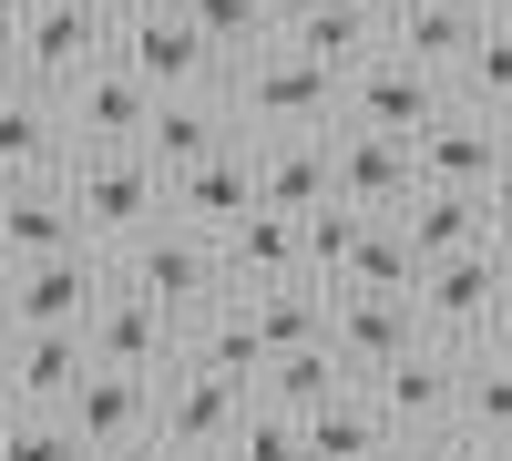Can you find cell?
Instances as JSON below:
<instances>
[{
    "label": "cell",
    "mask_w": 512,
    "mask_h": 461,
    "mask_svg": "<svg viewBox=\"0 0 512 461\" xmlns=\"http://www.w3.org/2000/svg\"><path fill=\"white\" fill-rule=\"evenodd\" d=\"M226 123H236V144H267V134H338V113H349V82L318 72L297 41H267V52H246L226 72Z\"/></svg>",
    "instance_id": "6da1fadb"
},
{
    "label": "cell",
    "mask_w": 512,
    "mask_h": 461,
    "mask_svg": "<svg viewBox=\"0 0 512 461\" xmlns=\"http://www.w3.org/2000/svg\"><path fill=\"white\" fill-rule=\"evenodd\" d=\"M52 185L72 195L82 246H103V257H123L134 236H154L164 216H175V195H164V175L144 164V144H72V164Z\"/></svg>",
    "instance_id": "7a4b0ae2"
},
{
    "label": "cell",
    "mask_w": 512,
    "mask_h": 461,
    "mask_svg": "<svg viewBox=\"0 0 512 461\" xmlns=\"http://www.w3.org/2000/svg\"><path fill=\"white\" fill-rule=\"evenodd\" d=\"M113 277L134 287V298H154L164 318H205V308L226 298L216 236H195V226H175V216H164L154 236H134V246H123V257H113Z\"/></svg>",
    "instance_id": "3957f363"
},
{
    "label": "cell",
    "mask_w": 512,
    "mask_h": 461,
    "mask_svg": "<svg viewBox=\"0 0 512 461\" xmlns=\"http://www.w3.org/2000/svg\"><path fill=\"white\" fill-rule=\"evenodd\" d=\"M113 41H123V21L103 11V0H31L21 11V82L62 103L93 62H113Z\"/></svg>",
    "instance_id": "277c9868"
},
{
    "label": "cell",
    "mask_w": 512,
    "mask_h": 461,
    "mask_svg": "<svg viewBox=\"0 0 512 461\" xmlns=\"http://www.w3.org/2000/svg\"><path fill=\"white\" fill-rule=\"evenodd\" d=\"M113 62L144 82L154 103H195V93H226V52L205 41L185 11H154V21H123V41H113Z\"/></svg>",
    "instance_id": "5b68a950"
},
{
    "label": "cell",
    "mask_w": 512,
    "mask_h": 461,
    "mask_svg": "<svg viewBox=\"0 0 512 461\" xmlns=\"http://www.w3.org/2000/svg\"><path fill=\"white\" fill-rule=\"evenodd\" d=\"M502 308H512V287H502V257H492V246L420 267V339H441V349H492Z\"/></svg>",
    "instance_id": "8992f818"
},
{
    "label": "cell",
    "mask_w": 512,
    "mask_h": 461,
    "mask_svg": "<svg viewBox=\"0 0 512 461\" xmlns=\"http://www.w3.org/2000/svg\"><path fill=\"white\" fill-rule=\"evenodd\" d=\"M103 298H113V257L72 246V257H41V267L0 277V328H93Z\"/></svg>",
    "instance_id": "52a82bcc"
},
{
    "label": "cell",
    "mask_w": 512,
    "mask_h": 461,
    "mask_svg": "<svg viewBox=\"0 0 512 461\" xmlns=\"http://www.w3.org/2000/svg\"><path fill=\"white\" fill-rule=\"evenodd\" d=\"M246 390L236 380H216V369H195V359H175L154 380V441L164 451H185V461H216L226 441H236V421H246Z\"/></svg>",
    "instance_id": "ba28073f"
},
{
    "label": "cell",
    "mask_w": 512,
    "mask_h": 461,
    "mask_svg": "<svg viewBox=\"0 0 512 461\" xmlns=\"http://www.w3.org/2000/svg\"><path fill=\"white\" fill-rule=\"evenodd\" d=\"M359 390L379 400V421H390L400 441H420V431H451V410H461V349L420 339V349H400L390 369H369Z\"/></svg>",
    "instance_id": "9c48e42d"
},
{
    "label": "cell",
    "mask_w": 512,
    "mask_h": 461,
    "mask_svg": "<svg viewBox=\"0 0 512 461\" xmlns=\"http://www.w3.org/2000/svg\"><path fill=\"white\" fill-rule=\"evenodd\" d=\"M82 380H93L82 328H0V400L11 410H62Z\"/></svg>",
    "instance_id": "30bf717a"
},
{
    "label": "cell",
    "mask_w": 512,
    "mask_h": 461,
    "mask_svg": "<svg viewBox=\"0 0 512 461\" xmlns=\"http://www.w3.org/2000/svg\"><path fill=\"white\" fill-rule=\"evenodd\" d=\"M441 113H451V82H441V72H420V62H400V52H379L369 72H349V113H338V123H369V134L420 144Z\"/></svg>",
    "instance_id": "8fae6325"
},
{
    "label": "cell",
    "mask_w": 512,
    "mask_h": 461,
    "mask_svg": "<svg viewBox=\"0 0 512 461\" xmlns=\"http://www.w3.org/2000/svg\"><path fill=\"white\" fill-rule=\"evenodd\" d=\"M62 421H72V441L93 451V461H113V451L154 441V380H144V369H103L93 359V380L62 400Z\"/></svg>",
    "instance_id": "7c38bea8"
},
{
    "label": "cell",
    "mask_w": 512,
    "mask_h": 461,
    "mask_svg": "<svg viewBox=\"0 0 512 461\" xmlns=\"http://www.w3.org/2000/svg\"><path fill=\"white\" fill-rule=\"evenodd\" d=\"M82 339H93L103 369H144V380H164V369L185 359V318H164L154 298H134V287L113 277V298L93 308V328H82Z\"/></svg>",
    "instance_id": "4fadbf2b"
},
{
    "label": "cell",
    "mask_w": 512,
    "mask_h": 461,
    "mask_svg": "<svg viewBox=\"0 0 512 461\" xmlns=\"http://www.w3.org/2000/svg\"><path fill=\"white\" fill-rule=\"evenodd\" d=\"M502 154H512V134H502V123H482V113H461V103L410 144V164H420V185H431V195H492Z\"/></svg>",
    "instance_id": "5bb4252c"
},
{
    "label": "cell",
    "mask_w": 512,
    "mask_h": 461,
    "mask_svg": "<svg viewBox=\"0 0 512 461\" xmlns=\"http://www.w3.org/2000/svg\"><path fill=\"white\" fill-rule=\"evenodd\" d=\"M246 154H256V205H277V216H308L338 195V134H267Z\"/></svg>",
    "instance_id": "9a60e30c"
},
{
    "label": "cell",
    "mask_w": 512,
    "mask_h": 461,
    "mask_svg": "<svg viewBox=\"0 0 512 461\" xmlns=\"http://www.w3.org/2000/svg\"><path fill=\"white\" fill-rule=\"evenodd\" d=\"M216 267H226V298H256V287H287V277H308V246H297V216H277V205L236 216V226L216 236Z\"/></svg>",
    "instance_id": "2e32d148"
},
{
    "label": "cell",
    "mask_w": 512,
    "mask_h": 461,
    "mask_svg": "<svg viewBox=\"0 0 512 461\" xmlns=\"http://www.w3.org/2000/svg\"><path fill=\"white\" fill-rule=\"evenodd\" d=\"M338 195L359 205V216H400L420 195V164L400 134H369V123H338Z\"/></svg>",
    "instance_id": "e0dca14e"
},
{
    "label": "cell",
    "mask_w": 512,
    "mask_h": 461,
    "mask_svg": "<svg viewBox=\"0 0 512 461\" xmlns=\"http://www.w3.org/2000/svg\"><path fill=\"white\" fill-rule=\"evenodd\" d=\"M62 164H72V123H62V103L31 93V82H21V93H0V175H11V185H52Z\"/></svg>",
    "instance_id": "ac0fdd59"
},
{
    "label": "cell",
    "mask_w": 512,
    "mask_h": 461,
    "mask_svg": "<svg viewBox=\"0 0 512 461\" xmlns=\"http://www.w3.org/2000/svg\"><path fill=\"white\" fill-rule=\"evenodd\" d=\"M62 123H72V144H144V123H154V93L123 62H93L62 93Z\"/></svg>",
    "instance_id": "d6986e66"
},
{
    "label": "cell",
    "mask_w": 512,
    "mask_h": 461,
    "mask_svg": "<svg viewBox=\"0 0 512 461\" xmlns=\"http://www.w3.org/2000/svg\"><path fill=\"white\" fill-rule=\"evenodd\" d=\"M328 339L369 380V369H390L400 349H420V298H349V287H338L328 298Z\"/></svg>",
    "instance_id": "ffe728a7"
},
{
    "label": "cell",
    "mask_w": 512,
    "mask_h": 461,
    "mask_svg": "<svg viewBox=\"0 0 512 461\" xmlns=\"http://www.w3.org/2000/svg\"><path fill=\"white\" fill-rule=\"evenodd\" d=\"M164 195H175V226L226 236L236 216H256V154H246V144H226V154H205L195 175H175Z\"/></svg>",
    "instance_id": "44dd1931"
},
{
    "label": "cell",
    "mask_w": 512,
    "mask_h": 461,
    "mask_svg": "<svg viewBox=\"0 0 512 461\" xmlns=\"http://www.w3.org/2000/svg\"><path fill=\"white\" fill-rule=\"evenodd\" d=\"M482 31H492V21H482V11H461V0H400V11H390V52L451 82L461 62H472V41H482Z\"/></svg>",
    "instance_id": "7402d4cb"
},
{
    "label": "cell",
    "mask_w": 512,
    "mask_h": 461,
    "mask_svg": "<svg viewBox=\"0 0 512 461\" xmlns=\"http://www.w3.org/2000/svg\"><path fill=\"white\" fill-rule=\"evenodd\" d=\"M185 359L195 369H216V380H236L246 400L256 390H267V339H256V318H246V298H216V308H205V318H185Z\"/></svg>",
    "instance_id": "603a6c76"
},
{
    "label": "cell",
    "mask_w": 512,
    "mask_h": 461,
    "mask_svg": "<svg viewBox=\"0 0 512 461\" xmlns=\"http://www.w3.org/2000/svg\"><path fill=\"white\" fill-rule=\"evenodd\" d=\"M287 41H297L318 72L349 82V72H369L379 52H390V11H379V0H328V11H318V21H297Z\"/></svg>",
    "instance_id": "cb8c5ba5"
},
{
    "label": "cell",
    "mask_w": 512,
    "mask_h": 461,
    "mask_svg": "<svg viewBox=\"0 0 512 461\" xmlns=\"http://www.w3.org/2000/svg\"><path fill=\"white\" fill-rule=\"evenodd\" d=\"M82 246V216L62 185H21L11 205H0V277L11 267H41V257H72Z\"/></svg>",
    "instance_id": "d4e9b609"
},
{
    "label": "cell",
    "mask_w": 512,
    "mask_h": 461,
    "mask_svg": "<svg viewBox=\"0 0 512 461\" xmlns=\"http://www.w3.org/2000/svg\"><path fill=\"white\" fill-rule=\"evenodd\" d=\"M226 144H236V123H226L216 93H195V103H154V123H144V164H154L164 185L195 175V164H205V154H226Z\"/></svg>",
    "instance_id": "484cf974"
},
{
    "label": "cell",
    "mask_w": 512,
    "mask_h": 461,
    "mask_svg": "<svg viewBox=\"0 0 512 461\" xmlns=\"http://www.w3.org/2000/svg\"><path fill=\"white\" fill-rule=\"evenodd\" d=\"M400 236H410L420 267H441V257H472V246H492V216H482V195H431V185H420V195L400 205Z\"/></svg>",
    "instance_id": "4316f807"
},
{
    "label": "cell",
    "mask_w": 512,
    "mask_h": 461,
    "mask_svg": "<svg viewBox=\"0 0 512 461\" xmlns=\"http://www.w3.org/2000/svg\"><path fill=\"white\" fill-rule=\"evenodd\" d=\"M461 441L512 451V349H461V410H451Z\"/></svg>",
    "instance_id": "83f0119b"
},
{
    "label": "cell",
    "mask_w": 512,
    "mask_h": 461,
    "mask_svg": "<svg viewBox=\"0 0 512 461\" xmlns=\"http://www.w3.org/2000/svg\"><path fill=\"white\" fill-rule=\"evenodd\" d=\"M349 390H359V369L338 359V339H318V349L277 359V369H267V390H256V400H267V410H287V421H318V410H328V400H349Z\"/></svg>",
    "instance_id": "f1b7e54d"
},
{
    "label": "cell",
    "mask_w": 512,
    "mask_h": 461,
    "mask_svg": "<svg viewBox=\"0 0 512 461\" xmlns=\"http://www.w3.org/2000/svg\"><path fill=\"white\" fill-rule=\"evenodd\" d=\"M308 431V461H400V431L379 421V400L349 390V400H328L318 421H297Z\"/></svg>",
    "instance_id": "f546056e"
},
{
    "label": "cell",
    "mask_w": 512,
    "mask_h": 461,
    "mask_svg": "<svg viewBox=\"0 0 512 461\" xmlns=\"http://www.w3.org/2000/svg\"><path fill=\"white\" fill-rule=\"evenodd\" d=\"M246 318H256V339H267V359H297V349H318V339H328V287H318V277L256 287Z\"/></svg>",
    "instance_id": "4dcf8cb0"
},
{
    "label": "cell",
    "mask_w": 512,
    "mask_h": 461,
    "mask_svg": "<svg viewBox=\"0 0 512 461\" xmlns=\"http://www.w3.org/2000/svg\"><path fill=\"white\" fill-rule=\"evenodd\" d=\"M349 298H420V257H410V236H400V216H379L369 236H359V257H349ZM328 287V298H338Z\"/></svg>",
    "instance_id": "1f68e13d"
},
{
    "label": "cell",
    "mask_w": 512,
    "mask_h": 461,
    "mask_svg": "<svg viewBox=\"0 0 512 461\" xmlns=\"http://www.w3.org/2000/svg\"><path fill=\"white\" fill-rule=\"evenodd\" d=\"M451 103L482 113V123H512V21H492V31L472 41V62L451 72Z\"/></svg>",
    "instance_id": "d6a6232c"
},
{
    "label": "cell",
    "mask_w": 512,
    "mask_h": 461,
    "mask_svg": "<svg viewBox=\"0 0 512 461\" xmlns=\"http://www.w3.org/2000/svg\"><path fill=\"white\" fill-rule=\"evenodd\" d=\"M379 216H359L349 195H328V205H308V216H297V246H308V277L318 287H338L349 277V257H359V236H369Z\"/></svg>",
    "instance_id": "836d02e7"
},
{
    "label": "cell",
    "mask_w": 512,
    "mask_h": 461,
    "mask_svg": "<svg viewBox=\"0 0 512 461\" xmlns=\"http://www.w3.org/2000/svg\"><path fill=\"white\" fill-rule=\"evenodd\" d=\"M175 11H185V21L205 31V41H216L226 62H246V52H267V41H277L267 0H175Z\"/></svg>",
    "instance_id": "e575fe53"
},
{
    "label": "cell",
    "mask_w": 512,
    "mask_h": 461,
    "mask_svg": "<svg viewBox=\"0 0 512 461\" xmlns=\"http://www.w3.org/2000/svg\"><path fill=\"white\" fill-rule=\"evenodd\" d=\"M0 461H93L72 441L62 410H11V431H0Z\"/></svg>",
    "instance_id": "d590c367"
},
{
    "label": "cell",
    "mask_w": 512,
    "mask_h": 461,
    "mask_svg": "<svg viewBox=\"0 0 512 461\" xmlns=\"http://www.w3.org/2000/svg\"><path fill=\"white\" fill-rule=\"evenodd\" d=\"M226 461H308V431H297L287 410H267V400H256L246 421H236V441H226Z\"/></svg>",
    "instance_id": "8d00e7d4"
},
{
    "label": "cell",
    "mask_w": 512,
    "mask_h": 461,
    "mask_svg": "<svg viewBox=\"0 0 512 461\" xmlns=\"http://www.w3.org/2000/svg\"><path fill=\"white\" fill-rule=\"evenodd\" d=\"M400 461H482V441H461V431H420V441H400Z\"/></svg>",
    "instance_id": "74e56055"
},
{
    "label": "cell",
    "mask_w": 512,
    "mask_h": 461,
    "mask_svg": "<svg viewBox=\"0 0 512 461\" xmlns=\"http://www.w3.org/2000/svg\"><path fill=\"white\" fill-rule=\"evenodd\" d=\"M482 216H492V236H512V154H502V175H492V195H482Z\"/></svg>",
    "instance_id": "f35d334b"
},
{
    "label": "cell",
    "mask_w": 512,
    "mask_h": 461,
    "mask_svg": "<svg viewBox=\"0 0 512 461\" xmlns=\"http://www.w3.org/2000/svg\"><path fill=\"white\" fill-rule=\"evenodd\" d=\"M318 11H328V0H267V21H277V41H287L297 21H318Z\"/></svg>",
    "instance_id": "ab89813d"
},
{
    "label": "cell",
    "mask_w": 512,
    "mask_h": 461,
    "mask_svg": "<svg viewBox=\"0 0 512 461\" xmlns=\"http://www.w3.org/2000/svg\"><path fill=\"white\" fill-rule=\"evenodd\" d=\"M0 93H21V31H0Z\"/></svg>",
    "instance_id": "60d3db41"
},
{
    "label": "cell",
    "mask_w": 512,
    "mask_h": 461,
    "mask_svg": "<svg viewBox=\"0 0 512 461\" xmlns=\"http://www.w3.org/2000/svg\"><path fill=\"white\" fill-rule=\"evenodd\" d=\"M113 21H154V11H175V0H103Z\"/></svg>",
    "instance_id": "b9f144b4"
},
{
    "label": "cell",
    "mask_w": 512,
    "mask_h": 461,
    "mask_svg": "<svg viewBox=\"0 0 512 461\" xmlns=\"http://www.w3.org/2000/svg\"><path fill=\"white\" fill-rule=\"evenodd\" d=\"M113 461H185V451H164V441H134V451H113Z\"/></svg>",
    "instance_id": "7bdbcfd3"
},
{
    "label": "cell",
    "mask_w": 512,
    "mask_h": 461,
    "mask_svg": "<svg viewBox=\"0 0 512 461\" xmlns=\"http://www.w3.org/2000/svg\"><path fill=\"white\" fill-rule=\"evenodd\" d=\"M461 11H482V21H512V0H461Z\"/></svg>",
    "instance_id": "ee69618b"
},
{
    "label": "cell",
    "mask_w": 512,
    "mask_h": 461,
    "mask_svg": "<svg viewBox=\"0 0 512 461\" xmlns=\"http://www.w3.org/2000/svg\"><path fill=\"white\" fill-rule=\"evenodd\" d=\"M21 11H31V0H0V31H21Z\"/></svg>",
    "instance_id": "f6af8a7d"
},
{
    "label": "cell",
    "mask_w": 512,
    "mask_h": 461,
    "mask_svg": "<svg viewBox=\"0 0 512 461\" xmlns=\"http://www.w3.org/2000/svg\"><path fill=\"white\" fill-rule=\"evenodd\" d=\"M492 257H502V287H512V236H492Z\"/></svg>",
    "instance_id": "bcb514c9"
},
{
    "label": "cell",
    "mask_w": 512,
    "mask_h": 461,
    "mask_svg": "<svg viewBox=\"0 0 512 461\" xmlns=\"http://www.w3.org/2000/svg\"><path fill=\"white\" fill-rule=\"evenodd\" d=\"M492 349H512V308H502V328H492Z\"/></svg>",
    "instance_id": "7dc6e473"
},
{
    "label": "cell",
    "mask_w": 512,
    "mask_h": 461,
    "mask_svg": "<svg viewBox=\"0 0 512 461\" xmlns=\"http://www.w3.org/2000/svg\"><path fill=\"white\" fill-rule=\"evenodd\" d=\"M11 195H21V185H11V175H0V205H11Z\"/></svg>",
    "instance_id": "c3c4849f"
},
{
    "label": "cell",
    "mask_w": 512,
    "mask_h": 461,
    "mask_svg": "<svg viewBox=\"0 0 512 461\" xmlns=\"http://www.w3.org/2000/svg\"><path fill=\"white\" fill-rule=\"evenodd\" d=\"M0 431H11V400H0Z\"/></svg>",
    "instance_id": "681fc988"
},
{
    "label": "cell",
    "mask_w": 512,
    "mask_h": 461,
    "mask_svg": "<svg viewBox=\"0 0 512 461\" xmlns=\"http://www.w3.org/2000/svg\"><path fill=\"white\" fill-rule=\"evenodd\" d=\"M482 461H512V451H482Z\"/></svg>",
    "instance_id": "f907efd6"
},
{
    "label": "cell",
    "mask_w": 512,
    "mask_h": 461,
    "mask_svg": "<svg viewBox=\"0 0 512 461\" xmlns=\"http://www.w3.org/2000/svg\"><path fill=\"white\" fill-rule=\"evenodd\" d=\"M379 11H400V0H379Z\"/></svg>",
    "instance_id": "816d5d0a"
},
{
    "label": "cell",
    "mask_w": 512,
    "mask_h": 461,
    "mask_svg": "<svg viewBox=\"0 0 512 461\" xmlns=\"http://www.w3.org/2000/svg\"><path fill=\"white\" fill-rule=\"evenodd\" d=\"M502 134H512V123H502Z\"/></svg>",
    "instance_id": "f5cc1de1"
},
{
    "label": "cell",
    "mask_w": 512,
    "mask_h": 461,
    "mask_svg": "<svg viewBox=\"0 0 512 461\" xmlns=\"http://www.w3.org/2000/svg\"><path fill=\"white\" fill-rule=\"evenodd\" d=\"M216 461H226V451H216Z\"/></svg>",
    "instance_id": "db71d44e"
}]
</instances>
